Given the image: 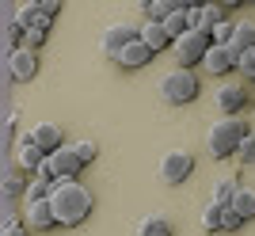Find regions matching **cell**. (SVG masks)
<instances>
[{"label": "cell", "instance_id": "cell-1", "mask_svg": "<svg viewBox=\"0 0 255 236\" xmlns=\"http://www.w3.org/2000/svg\"><path fill=\"white\" fill-rule=\"evenodd\" d=\"M50 206H53V217H57V225H80L88 214H92V191H88L84 183L76 179H57L50 194Z\"/></svg>", "mask_w": 255, "mask_h": 236}, {"label": "cell", "instance_id": "cell-2", "mask_svg": "<svg viewBox=\"0 0 255 236\" xmlns=\"http://www.w3.org/2000/svg\"><path fill=\"white\" fill-rule=\"evenodd\" d=\"M248 137V122L244 118H221V122H213L210 133H206V145H210V156L225 160V156H233L240 149V141Z\"/></svg>", "mask_w": 255, "mask_h": 236}, {"label": "cell", "instance_id": "cell-3", "mask_svg": "<svg viewBox=\"0 0 255 236\" xmlns=\"http://www.w3.org/2000/svg\"><path fill=\"white\" fill-rule=\"evenodd\" d=\"M160 96H164V103H171V107L191 103V99L198 96V80H194L191 69H171V73L160 80Z\"/></svg>", "mask_w": 255, "mask_h": 236}, {"label": "cell", "instance_id": "cell-4", "mask_svg": "<svg viewBox=\"0 0 255 236\" xmlns=\"http://www.w3.org/2000/svg\"><path fill=\"white\" fill-rule=\"evenodd\" d=\"M210 46H213L210 34H202V31H187L183 38H175V42H171V50H175V57H179V69H191V65L206 61Z\"/></svg>", "mask_w": 255, "mask_h": 236}, {"label": "cell", "instance_id": "cell-5", "mask_svg": "<svg viewBox=\"0 0 255 236\" xmlns=\"http://www.w3.org/2000/svg\"><path fill=\"white\" fill-rule=\"evenodd\" d=\"M191 172H194V156H191L187 149H171V152H164V156H160V179L171 183V187H175V183H183Z\"/></svg>", "mask_w": 255, "mask_h": 236}, {"label": "cell", "instance_id": "cell-6", "mask_svg": "<svg viewBox=\"0 0 255 236\" xmlns=\"http://www.w3.org/2000/svg\"><path fill=\"white\" fill-rule=\"evenodd\" d=\"M137 38H141V27H133V23H111L103 31V38H99V46H103V54L118 57L129 42H137Z\"/></svg>", "mask_w": 255, "mask_h": 236}, {"label": "cell", "instance_id": "cell-7", "mask_svg": "<svg viewBox=\"0 0 255 236\" xmlns=\"http://www.w3.org/2000/svg\"><path fill=\"white\" fill-rule=\"evenodd\" d=\"M202 65H206V73L225 76V73H233V69H240V50H236L233 42H229V46H217V42H213Z\"/></svg>", "mask_w": 255, "mask_h": 236}, {"label": "cell", "instance_id": "cell-8", "mask_svg": "<svg viewBox=\"0 0 255 236\" xmlns=\"http://www.w3.org/2000/svg\"><path fill=\"white\" fill-rule=\"evenodd\" d=\"M80 168H84V164H80V156H76L73 145H61L57 152H50V172H53V179H76Z\"/></svg>", "mask_w": 255, "mask_h": 236}, {"label": "cell", "instance_id": "cell-9", "mask_svg": "<svg viewBox=\"0 0 255 236\" xmlns=\"http://www.w3.org/2000/svg\"><path fill=\"white\" fill-rule=\"evenodd\" d=\"M34 73H38V54H34V50L19 46V50L8 54V76L11 80H31Z\"/></svg>", "mask_w": 255, "mask_h": 236}, {"label": "cell", "instance_id": "cell-10", "mask_svg": "<svg viewBox=\"0 0 255 236\" xmlns=\"http://www.w3.org/2000/svg\"><path fill=\"white\" fill-rule=\"evenodd\" d=\"M191 31H202V34H213L217 23H225V11L221 4H202V8H191Z\"/></svg>", "mask_w": 255, "mask_h": 236}, {"label": "cell", "instance_id": "cell-11", "mask_svg": "<svg viewBox=\"0 0 255 236\" xmlns=\"http://www.w3.org/2000/svg\"><path fill=\"white\" fill-rule=\"evenodd\" d=\"M244 103H248L244 84H225L221 92H217V107H221L225 118H236V111H244Z\"/></svg>", "mask_w": 255, "mask_h": 236}, {"label": "cell", "instance_id": "cell-12", "mask_svg": "<svg viewBox=\"0 0 255 236\" xmlns=\"http://www.w3.org/2000/svg\"><path fill=\"white\" fill-rule=\"evenodd\" d=\"M31 137H34V145H38L46 156L61 149V126H57V122H38V126L31 129Z\"/></svg>", "mask_w": 255, "mask_h": 236}, {"label": "cell", "instance_id": "cell-13", "mask_svg": "<svg viewBox=\"0 0 255 236\" xmlns=\"http://www.w3.org/2000/svg\"><path fill=\"white\" fill-rule=\"evenodd\" d=\"M15 164H19V168H27V172H38V168L46 164V152L38 149V145H34V137H31V133H27V137L19 141V149H15Z\"/></svg>", "mask_w": 255, "mask_h": 236}, {"label": "cell", "instance_id": "cell-14", "mask_svg": "<svg viewBox=\"0 0 255 236\" xmlns=\"http://www.w3.org/2000/svg\"><path fill=\"white\" fill-rule=\"evenodd\" d=\"M50 225H57L50 198H46V202H27V229H42V233H46Z\"/></svg>", "mask_w": 255, "mask_h": 236}, {"label": "cell", "instance_id": "cell-15", "mask_svg": "<svg viewBox=\"0 0 255 236\" xmlns=\"http://www.w3.org/2000/svg\"><path fill=\"white\" fill-rule=\"evenodd\" d=\"M141 42L149 46L152 54H160V50H168L171 34L164 31V23H152V19H145V23H141Z\"/></svg>", "mask_w": 255, "mask_h": 236}, {"label": "cell", "instance_id": "cell-16", "mask_svg": "<svg viewBox=\"0 0 255 236\" xmlns=\"http://www.w3.org/2000/svg\"><path fill=\"white\" fill-rule=\"evenodd\" d=\"M152 61V50L145 42H129L126 50H122V54H118V65H122V69H141V65H149Z\"/></svg>", "mask_w": 255, "mask_h": 236}, {"label": "cell", "instance_id": "cell-17", "mask_svg": "<svg viewBox=\"0 0 255 236\" xmlns=\"http://www.w3.org/2000/svg\"><path fill=\"white\" fill-rule=\"evenodd\" d=\"M233 46L240 50V54L255 50V19H240V23H233Z\"/></svg>", "mask_w": 255, "mask_h": 236}, {"label": "cell", "instance_id": "cell-18", "mask_svg": "<svg viewBox=\"0 0 255 236\" xmlns=\"http://www.w3.org/2000/svg\"><path fill=\"white\" fill-rule=\"evenodd\" d=\"M137 236H171V221L164 214H149L137 225Z\"/></svg>", "mask_w": 255, "mask_h": 236}, {"label": "cell", "instance_id": "cell-19", "mask_svg": "<svg viewBox=\"0 0 255 236\" xmlns=\"http://www.w3.org/2000/svg\"><path fill=\"white\" fill-rule=\"evenodd\" d=\"M15 19H19L27 31H31V27H50V19H46V11L38 8V4H23V8L15 11Z\"/></svg>", "mask_w": 255, "mask_h": 236}, {"label": "cell", "instance_id": "cell-20", "mask_svg": "<svg viewBox=\"0 0 255 236\" xmlns=\"http://www.w3.org/2000/svg\"><path fill=\"white\" fill-rule=\"evenodd\" d=\"M233 210L240 214V221H248V217H255V191L252 187H240L233 198Z\"/></svg>", "mask_w": 255, "mask_h": 236}, {"label": "cell", "instance_id": "cell-21", "mask_svg": "<svg viewBox=\"0 0 255 236\" xmlns=\"http://www.w3.org/2000/svg\"><path fill=\"white\" fill-rule=\"evenodd\" d=\"M236 191H240V183H236V179H217V187H213V202H217V206H233Z\"/></svg>", "mask_w": 255, "mask_h": 236}, {"label": "cell", "instance_id": "cell-22", "mask_svg": "<svg viewBox=\"0 0 255 236\" xmlns=\"http://www.w3.org/2000/svg\"><path fill=\"white\" fill-rule=\"evenodd\" d=\"M53 187H57V179H34L31 187H27V202H46L53 194Z\"/></svg>", "mask_w": 255, "mask_h": 236}, {"label": "cell", "instance_id": "cell-23", "mask_svg": "<svg viewBox=\"0 0 255 236\" xmlns=\"http://www.w3.org/2000/svg\"><path fill=\"white\" fill-rule=\"evenodd\" d=\"M221 217H225V206H217V202H210L202 210V225L210 229V233H217V229H221Z\"/></svg>", "mask_w": 255, "mask_h": 236}, {"label": "cell", "instance_id": "cell-24", "mask_svg": "<svg viewBox=\"0 0 255 236\" xmlns=\"http://www.w3.org/2000/svg\"><path fill=\"white\" fill-rule=\"evenodd\" d=\"M46 34H50V27H31V31L23 34V46H27V50H34V54H38V46L46 42Z\"/></svg>", "mask_w": 255, "mask_h": 236}, {"label": "cell", "instance_id": "cell-25", "mask_svg": "<svg viewBox=\"0 0 255 236\" xmlns=\"http://www.w3.org/2000/svg\"><path fill=\"white\" fill-rule=\"evenodd\" d=\"M73 149H76V156H80V164H92V160H96V141H76V145H73Z\"/></svg>", "mask_w": 255, "mask_h": 236}, {"label": "cell", "instance_id": "cell-26", "mask_svg": "<svg viewBox=\"0 0 255 236\" xmlns=\"http://www.w3.org/2000/svg\"><path fill=\"white\" fill-rule=\"evenodd\" d=\"M210 38H213L217 46H229V42H233V23H217Z\"/></svg>", "mask_w": 255, "mask_h": 236}, {"label": "cell", "instance_id": "cell-27", "mask_svg": "<svg viewBox=\"0 0 255 236\" xmlns=\"http://www.w3.org/2000/svg\"><path fill=\"white\" fill-rule=\"evenodd\" d=\"M236 156H240L244 164H255V137H252V133H248V137L240 141V149H236Z\"/></svg>", "mask_w": 255, "mask_h": 236}, {"label": "cell", "instance_id": "cell-28", "mask_svg": "<svg viewBox=\"0 0 255 236\" xmlns=\"http://www.w3.org/2000/svg\"><path fill=\"white\" fill-rule=\"evenodd\" d=\"M240 225H244V221H240V214H236L233 206H225V217H221V229H225V233H233V229H240Z\"/></svg>", "mask_w": 255, "mask_h": 236}, {"label": "cell", "instance_id": "cell-29", "mask_svg": "<svg viewBox=\"0 0 255 236\" xmlns=\"http://www.w3.org/2000/svg\"><path fill=\"white\" fill-rule=\"evenodd\" d=\"M23 183H19V175H15V168H4V194H15Z\"/></svg>", "mask_w": 255, "mask_h": 236}, {"label": "cell", "instance_id": "cell-30", "mask_svg": "<svg viewBox=\"0 0 255 236\" xmlns=\"http://www.w3.org/2000/svg\"><path fill=\"white\" fill-rule=\"evenodd\" d=\"M240 69H244L248 76H255V50H248V54H240Z\"/></svg>", "mask_w": 255, "mask_h": 236}, {"label": "cell", "instance_id": "cell-31", "mask_svg": "<svg viewBox=\"0 0 255 236\" xmlns=\"http://www.w3.org/2000/svg\"><path fill=\"white\" fill-rule=\"evenodd\" d=\"M38 8L46 11V19H53V15H57V8H61V4H57V0H38Z\"/></svg>", "mask_w": 255, "mask_h": 236}, {"label": "cell", "instance_id": "cell-32", "mask_svg": "<svg viewBox=\"0 0 255 236\" xmlns=\"http://www.w3.org/2000/svg\"><path fill=\"white\" fill-rule=\"evenodd\" d=\"M4 236H27V225H19V221H15V225H4Z\"/></svg>", "mask_w": 255, "mask_h": 236}, {"label": "cell", "instance_id": "cell-33", "mask_svg": "<svg viewBox=\"0 0 255 236\" xmlns=\"http://www.w3.org/2000/svg\"><path fill=\"white\" fill-rule=\"evenodd\" d=\"M252 137H255V129H252Z\"/></svg>", "mask_w": 255, "mask_h": 236}, {"label": "cell", "instance_id": "cell-34", "mask_svg": "<svg viewBox=\"0 0 255 236\" xmlns=\"http://www.w3.org/2000/svg\"><path fill=\"white\" fill-rule=\"evenodd\" d=\"M252 80H255V76H252Z\"/></svg>", "mask_w": 255, "mask_h": 236}]
</instances>
